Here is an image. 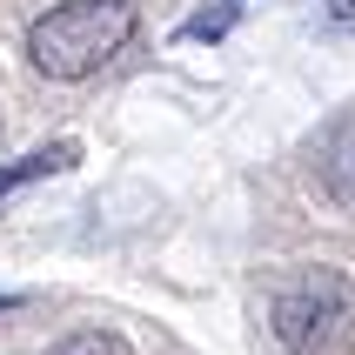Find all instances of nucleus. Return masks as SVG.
I'll return each instance as SVG.
<instances>
[{"mask_svg":"<svg viewBox=\"0 0 355 355\" xmlns=\"http://www.w3.org/2000/svg\"><path fill=\"white\" fill-rule=\"evenodd\" d=\"M47 355H135L114 329H67L60 342H47Z\"/></svg>","mask_w":355,"mask_h":355,"instance_id":"obj_5","label":"nucleus"},{"mask_svg":"<svg viewBox=\"0 0 355 355\" xmlns=\"http://www.w3.org/2000/svg\"><path fill=\"white\" fill-rule=\"evenodd\" d=\"M80 148L74 141H54V148H34V155H20L14 168H0V195H14L20 181H40V175H60V168H74Z\"/></svg>","mask_w":355,"mask_h":355,"instance_id":"obj_4","label":"nucleus"},{"mask_svg":"<svg viewBox=\"0 0 355 355\" xmlns=\"http://www.w3.org/2000/svg\"><path fill=\"white\" fill-rule=\"evenodd\" d=\"M135 34V0H60L27 27V60L47 80H87Z\"/></svg>","mask_w":355,"mask_h":355,"instance_id":"obj_2","label":"nucleus"},{"mask_svg":"<svg viewBox=\"0 0 355 355\" xmlns=\"http://www.w3.org/2000/svg\"><path fill=\"white\" fill-rule=\"evenodd\" d=\"M268 329L288 355H355V282L329 261H309L275 282Z\"/></svg>","mask_w":355,"mask_h":355,"instance_id":"obj_1","label":"nucleus"},{"mask_svg":"<svg viewBox=\"0 0 355 355\" xmlns=\"http://www.w3.org/2000/svg\"><path fill=\"white\" fill-rule=\"evenodd\" d=\"M315 181H322V195L342 201V208H355V114H336L329 128L315 135Z\"/></svg>","mask_w":355,"mask_h":355,"instance_id":"obj_3","label":"nucleus"},{"mask_svg":"<svg viewBox=\"0 0 355 355\" xmlns=\"http://www.w3.org/2000/svg\"><path fill=\"white\" fill-rule=\"evenodd\" d=\"M235 20V7H221V14H201V20H188V40H208V34H221Z\"/></svg>","mask_w":355,"mask_h":355,"instance_id":"obj_6","label":"nucleus"}]
</instances>
